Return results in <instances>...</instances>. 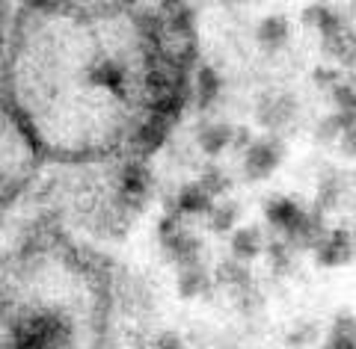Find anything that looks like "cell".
<instances>
[{"label": "cell", "mask_w": 356, "mask_h": 349, "mask_svg": "<svg viewBox=\"0 0 356 349\" xmlns=\"http://www.w3.org/2000/svg\"><path fill=\"white\" fill-rule=\"evenodd\" d=\"M217 95H220V77L211 65H202V71H199V107H211Z\"/></svg>", "instance_id": "obj_12"}, {"label": "cell", "mask_w": 356, "mask_h": 349, "mask_svg": "<svg viewBox=\"0 0 356 349\" xmlns=\"http://www.w3.org/2000/svg\"><path fill=\"white\" fill-rule=\"evenodd\" d=\"M217 278L222 281V284H229V287H247L250 284V273H247V266H243L241 261L222 264L217 269Z\"/></svg>", "instance_id": "obj_14"}, {"label": "cell", "mask_w": 356, "mask_h": 349, "mask_svg": "<svg viewBox=\"0 0 356 349\" xmlns=\"http://www.w3.org/2000/svg\"><path fill=\"white\" fill-rule=\"evenodd\" d=\"M267 219H270L273 228H280L285 234V243H291L300 231H303V225L309 222V210H303L291 198H270L267 201Z\"/></svg>", "instance_id": "obj_3"}, {"label": "cell", "mask_w": 356, "mask_h": 349, "mask_svg": "<svg viewBox=\"0 0 356 349\" xmlns=\"http://www.w3.org/2000/svg\"><path fill=\"white\" fill-rule=\"evenodd\" d=\"M282 160V142L276 137L255 139L247 154H243V172L250 181H264L267 175H273V169Z\"/></svg>", "instance_id": "obj_2"}, {"label": "cell", "mask_w": 356, "mask_h": 349, "mask_svg": "<svg viewBox=\"0 0 356 349\" xmlns=\"http://www.w3.org/2000/svg\"><path fill=\"white\" fill-rule=\"evenodd\" d=\"M324 51L344 69H356V30L350 24L324 36Z\"/></svg>", "instance_id": "obj_6"}, {"label": "cell", "mask_w": 356, "mask_h": 349, "mask_svg": "<svg viewBox=\"0 0 356 349\" xmlns=\"http://www.w3.org/2000/svg\"><path fill=\"white\" fill-rule=\"evenodd\" d=\"M199 187H202L205 193L214 198V196L222 193V189H229V178L222 175L217 166H211V169H205V175H202V181H199Z\"/></svg>", "instance_id": "obj_16"}, {"label": "cell", "mask_w": 356, "mask_h": 349, "mask_svg": "<svg viewBox=\"0 0 356 349\" xmlns=\"http://www.w3.org/2000/svg\"><path fill=\"white\" fill-rule=\"evenodd\" d=\"M294 112H297V104H294L291 95L270 92V95H264L261 104H259V121L270 133H276V130H282L288 121L294 119Z\"/></svg>", "instance_id": "obj_4"}, {"label": "cell", "mask_w": 356, "mask_h": 349, "mask_svg": "<svg viewBox=\"0 0 356 349\" xmlns=\"http://www.w3.org/2000/svg\"><path fill=\"white\" fill-rule=\"evenodd\" d=\"M261 231L255 228V225H250V228H238L235 234H232V255H235V261L247 264L252 261L255 255H261Z\"/></svg>", "instance_id": "obj_7"}, {"label": "cell", "mask_w": 356, "mask_h": 349, "mask_svg": "<svg viewBox=\"0 0 356 349\" xmlns=\"http://www.w3.org/2000/svg\"><path fill=\"white\" fill-rule=\"evenodd\" d=\"M341 148L348 151L350 157H356V128L350 133H344V139H341Z\"/></svg>", "instance_id": "obj_20"}, {"label": "cell", "mask_w": 356, "mask_h": 349, "mask_svg": "<svg viewBox=\"0 0 356 349\" xmlns=\"http://www.w3.org/2000/svg\"><path fill=\"white\" fill-rule=\"evenodd\" d=\"M122 189H125V196H131V198L146 196V189H149L146 169H143V166H131L125 172V181H122Z\"/></svg>", "instance_id": "obj_13"}, {"label": "cell", "mask_w": 356, "mask_h": 349, "mask_svg": "<svg viewBox=\"0 0 356 349\" xmlns=\"http://www.w3.org/2000/svg\"><path fill=\"white\" fill-rule=\"evenodd\" d=\"M205 290H208V275L199 266L184 269L181 278H178V293L181 296H199V293H205Z\"/></svg>", "instance_id": "obj_11"}, {"label": "cell", "mask_w": 356, "mask_h": 349, "mask_svg": "<svg viewBox=\"0 0 356 349\" xmlns=\"http://www.w3.org/2000/svg\"><path fill=\"white\" fill-rule=\"evenodd\" d=\"M161 349H184L181 346V341H178V337H172V334H166L163 341H161Z\"/></svg>", "instance_id": "obj_21"}, {"label": "cell", "mask_w": 356, "mask_h": 349, "mask_svg": "<svg viewBox=\"0 0 356 349\" xmlns=\"http://www.w3.org/2000/svg\"><path fill=\"white\" fill-rule=\"evenodd\" d=\"M344 137V130L339 125V119H336V112H330V116L318 125V139H324V142H332V139H341Z\"/></svg>", "instance_id": "obj_19"}, {"label": "cell", "mask_w": 356, "mask_h": 349, "mask_svg": "<svg viewBox=\"0 0 356 349\" xmlns=\"http://www.w3.org/2000/svg\"><path fill=\"white\" fill-rule=\"evenodd\" d=\"M232 142V128L229 125H211L202 130V137H199V145H202V151L217 157L220 151H226V145Z\"/></svg>", "instance_id": "obj_10"}, {"label": "cell", "mask_w": 356, "mask_h": 349, "mask_svg": "<svg viewBox=\"0 0 356 349\" xmlns=\"http://www.w3.org/2000/svg\"><path fill=\"white\" fill-rule=\"evenodd\" d=\"M288 36H291V24L282 15H267L259 24V42L267 51H280L288 42Z\"/></svg>", "instance_id": "obj_8"}, {"label": "cell", "mask_w": 356, "mask_h": 349, "mask_svg": "<svg viewBox=\"0 0 356 349\" xmlns=\"http://www.w3.org/2000/svg\"><path fill=\"white\" fill-rule=\"evenodd\" d=\"M211 196L199 184H191L178 193V213H211Z\"/></svg>", "instance_id": "obj_9"}, {"label": "cell", "mask_w": 356, "mask_h": 349, "mask_svg": "<svg viewBox=\"0 0 356 349\" xmlns=\"http://www.w3.org/2000/svg\"><path fill=\"white\" fill-rule=\"evenodd\" d=\"M166 128L170 125H163V121H158V119H152L146 128H143V133H140V145L146 151H152V148H158V145L163 142V133H166Z\"/></svg>", "instance_id": "obj_17"}, {"label": "cell", "mask_w": 356, "mask_h": 349, "mask_svg": "<svg viewBox=\"0 0 356 349\" xmlns=\"http://www.w3.org/2000/svg\"><path fill=\"white\" fill-rule=\"evenodd\" d=\"M238 205H220V207H214L208 213L211 216V228L214 231H220V234H226V231H232V225H235V219H238Z\"/></svg>", "instance_id": "obj_15"}, {"label": "cell", "mask_w": 356, "mask_h": 349, "mask_svg": "<svg viewBox=\"0 0 356 349\" xmlns=\"http://www.w3.org/2000/svg\"><path fill=\"white\" fill-rule=\"evenodd\" d=\"M315 257H318V264L321 266H341V264H348L350 257H353V234L350 231H330L324 243L315 249Z\"/></svg>", "instance_id": "obj_5"}, {"label": "cell", "mask_w": 356, "mask_h": 349, "mask_svg": "<svg viewBox=\"0 0 356 349\" xmlns=\"http://www.w3.org/2000/svg\"><path fill=\"white\" fill-rule=\"evenodd\" d=\"M72 329L63 317L39 311L24 317L13 332V349H69Z\"/></svg>", "instance_id": "obj_1"}, {"label": "cell", "mask_w": 356, "mask_h": 349, "mask_svg": "<svg viewBox=\"0 0 356 349\" xmlns=\"http://www.w3.org/2000/svg\"><path fill=\"white\" fill-rule=\"evenodd\" d=\"M353 12H356V3H353Z\"/></svg>", "instance_id": "obj_22"}, {"label": "cell", "mask_w": 356, "mask_h": 349, "mask_svg": "<svg viewBox=\"0 0 356 349\" xmlns=\"http://www.w3.org/2000/svg\"><path fill=\"white\" fill-rule=\"evenodd\" d=\"M270 264H273L276 273H285V269L291 266V246H288L285 240L270 243Z\"/></svg>", "instance_id": "obj_18"}]
</instances>
